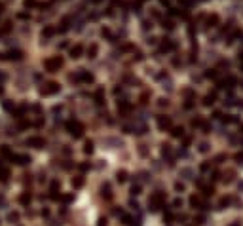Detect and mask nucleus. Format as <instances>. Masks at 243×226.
Here are the masks:
<instances>
[{"label": "nucleus", "instance_id": "1", "mask_svg": "<svg viewBox=\"0 0 243 226\" xmlns=\"http://www.w3.org/2000/svg\"><path fill=\"white\" fill-rule=\"evenodd\" d=\"M0 57L10 59V61H19V59H23V51L21 50H11V51H8V53H0Z\"/></svg>", "mask_w": 243, "mask_h": 226}, {"label": "nucleus", "instance_id": "2", "mask_svg": "<svg viewBox=\"0 0 243 226\" xmlns=\"http://www.w3.org/2000/svg\"><path fill=\"white\" fill-rule=\"evenodd\" d=\"M11 161H15L17 165H27V163H31V156L29 154H14Z\"/></svg>", "mask_w": 243, "mask_h": 226}, {"label": "nucleus", "instance_id": "3", "mask_svg": "<svg viewBox=\"0 0 243 226\" xmlns=\"http://www.w3.org/2000/svg\"><path fill=\"white\" fill-rule=\"evenodd\" d=\"M27 144H29V146H34V148H42L44 144H46V141H44L42 137H29V139H27Z\"/></svg>", "mask_w": 243, "mask_h": 226}, {"label": "nucleus", "instance_id": "4", "mask_svg": "<svg viewBox=\"0 0 243 226\" xmlns=\"http://www.w3.org/2000/svg\"><path fill=\"white\" fill-rule=\"evenodd\" d=\"M57 90H59L57 84H46V86L40 90V93H42V95H51V93H55Z\"/></svg>", "mask_w": 243, "mask_h": 226}, {"label": "nucleus", "instance_id": "5", "mask_svg": "<svg viewBox=\"0 0 243 226\" xmlns=\"http://www.w3.org/2000/svg\"><path fill=\"white\" fill-rule=\"evenodd\" d=\"M59 67H61V59L59 57H53V59H48L46 61V68L51 70V72H53L55 68H59Z\"/></svg>", "mask_w": 243, "mask_h": 226}, {"label": "nucleus", "instance_id": "6", "mask_svg": "<svg viewBox=\"0 0 243 226\" xmlns=\"http://www.w3.org/2000/svg\"><path fill=\"white\" fill-rule=\"evenodd\" d=\"M31 200H32V198H31V194H29V192H23L21 196H19V203H21V205H29V203H31Z\"/></svg>", "mask_w": 243, "mask_h": 226}, {"label": "nucleus", "instance_id": "7", "mask_svg": "<svg viewBox=\"0 0 243 226\" xmlns=\"http://www.w3.org/2000/svg\"><path fill=\"white\" fill-rule=\"evenodd\" d=\"M0 154H2V156H6V158H14V152H11L10 150V146H6V144H4V146H0Z\"/></svg>", "mask_w": 243, "mask_h": 226}, {"label": "nucleus", "instance_id": "8", "mask_svg": "<svg viewBox=\"0 0 243 226\" xmlns=\"http://www.w3.org/2000/svg\"><path fill=\"white\" fill-rule=\"evenodd\" d=\"M2 108H4L6 112H14L15 103H14V101H4V103H2Z\"/></svg>", "mask_w": 243, "mask_h": 226}, {"label": "nucleus", "instance_id": "9", "mask_svg": "<svg viewBox=\"0 0 243 226\" xmlns=\"http://www.w3.org/2000/svg\"><path fill=\"white\" fill-rule=\"evenodd\" d=\"M25 110H27V104H21V107H19L17 110H15V108H14V112H11V114H14L15 118H21V116L25 114Z\"/></svg>", "mask_w": 243, "mask_h": 226}, {"label": "nucleus", "instance_id": "10", "mask_svg": "<svg viewBox=\"0 0 243 226\" xmlns=\"http://www.w3.org/2000/svg\"><path fill=\"white\" fill-rule=\"evenodd\" d=\"M8 177H10V171H8L6 167H0V179H2V181H8Z\"/></svg>", "mask_w": 243, "mask_h": 226}, {"label": "nucleus", "instance_id": "11", "mask_svg": "<svg viewBox=\"0 0 243 226\" xmlns=\"http://www.w3.org/2000/svg\"><path fill=\"white\" fill-rule=\"evenodd\" d=\"M23 6H25L27 10H29V8H34L36 6V0H25V4H23Z\"/></svg>", "mask_w": 243, "mask_h": 226}, {"label": "nucleus", "instance_id": "12", "mask_svg": "<svg viewBox=\"0 0 243 226\" xmlns=\"http://www.w3.org/2000/svg\"><path fill=\"white\" fill-rule=\"evenodd\" d=\"M51 34H53V31H51L50 27H48V29H44V31H42V36H46V38H48V36H51Z\"/></svg>", "mask_w": 243, "mask_h": 226}, {"label": "nucleus", "instance_id": "13", "mask_svg": "<svg viewBox=\"0 0 243 226\" xmlns=\"http://www.w3.org/2000/svg\"><path fill=\"white\" fill-rule=\"evenodd\" d=\"M17 219H19L17 213H10V220H17Z\"/></svg>", "mask_w": 243, "mask_h": 226}, {"label": "nucleus", "instance_id": "14", "mask_svg": "<svg viewBox=\"0 0 243 226\" xmlns=\"http://www.w3.org/2000/svg\"><path fill=\"white\" fill-rule=\"evenodd\" d=\"M0 203H4V198L2 196H0Z\"/></svg>", "mask_w": 243, "mask_h": 226}, {"label": "nucleus", "instance_id": "15", "mask_svg": "<svg viewBox=\"0 0 243 226\" xmlns=\"http://www.w3.org/2000/svg\"><path fill=\"white\" fill-rule=\"evenodd\" d=\"M0 14H2V4H0Z\"/></svg>", "mask_w": 243, "mask_h": 226}, {"label": "nucleus", "instance_id": "16", "mask_svg": "<svg viewBox=\"0 0 243 226\" xmlns=\"http://www.w3.org/2000/svg\"><path fill=\"white\" fill-rule=\"evenodd\" d=\"M2 91H4V90H2V87H0V95H2Z\"/></svg>", "mask_w": 243, "mask_h": 226}, {"label": "nucleus", "instance_id": "17", "mask_svg": "<svg viewBox=\"0 0 243 226\" xmlns=\"http://www.w3.org/2000/svg\"><path fill=\"white\" fill-rule=\"evenodd\" d=\"M0 36H2V31H0Z\"/></svg>", "mask_w": 243, "mask_h": 226}]
</instances>
